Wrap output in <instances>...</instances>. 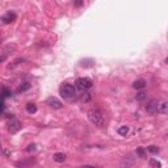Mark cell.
<instances>
[{
	"mask_svg": "<svg viewBox=\"0 0 168 168\" xmlns=\"http://www.w3.org/2000/svg\"><path fill=\"white\" fill-rule=\"evenodd\" d=\"M88 118H89V121L95 126H97V128H103L104 126L105 120H104L101 110H99V109H91V110L88 112Z\"/></svg>",
	"mask_w": 168,
	"mask_h": 168,
	"instance_id": "1",
	"label": "cell"
},
{
	"mask_svg": "<svg viewBox=\"0 0 168 168\" xmlns=\"http://www.w3.org/2000/svg\"><path fill=\"white\" fill-rule=\"evenodd\" d=\"M59 93L63 99L66 100H72L75 97V95H76V92H75V87L72 84H63V86L59 88Z\"/></svg>",
	"mask_w": 168,
	"mask_h": 168,
	"instance_id": "2",
	"label": "cell"
},
{
	"mask_svg": "<svg viewBox=\"0 0 168 168\" xmlns=\"http://www.w3.org/2000/svg\"><path fill=\"white\" fill-rule=\"evenodd\" d=\"M76 87L79 88V89H82V91H87V89H89V88L92 87V80L89 78H79L78 80H76Z\"/></svg>",
	"mask_w": 168,
	"mask_h": 168,
	"instance_id": "3",
	"label": "cell"
},
{
	"mask_svg": "<svg viewBox=\"0 0 168 168\" xmlns=\"http://www.w3.org/2000/svg\"><path fill=\"white\" fill-rule=\"evenodd\" d=\"M158 107H159V100L152 99L147 103L146 110H147V113H150V114H155V113H158Z\"/></svg>",
	"mask_w": 168,
	"mask_h": 168,
	"instance_id": "4",
	"label": "cell"
},
{
	"mask_svg": "<svg viewBox=\"0 0 168 168\" xmlns=\"http://www.w3.org/2000/svg\"><path fill=\"white\" fill-rule=\"evenodd\" d=\"M20 129H21L20 121L16 120V118H11V121L8 122V131H9L11 134H15V133H17Z\"/></svg>",
	"mask_w": 168,
	"mask_h": 168,
	"instance_id": "5",
	"label": "cell"
},
{
	"mask_svg": "<svg viewBox=\"0 0 168 168\" xmlns=\"http://www.w3.org/2000/svg\"><path fill=\"white\" fill-rule=\"evenodd\" d=\"M46 104H47L50 108H53V109H61L63 107L61 100H58L57 97H49L47 100H46Z\"/></svg>",
	"mask_w": 168,
	"mask_h": 168,
	"instance_id": "6",
	"label": "cell"
},
{
	"mask_svg": "<svg viewBox=\"0 0 168 168\" xmlns=\"http://www.w3.org/2000/svg\"><path fill=\"white\" fill-rule=\"evenodd\" d=\"M2 21H3V24H11V23H13V21H16V15L13 13V12H8V13H5L2 17Z\"/></svg>",
	"mask_w": 168,
	"mask_h": 168,
	"instance_id": "7",
	"label": "cell"
},
{
	"mask_svg": "<svg viewBox=\"0 0 168 168\" xmlns=\"http://www.w3.org/2000/svg\"><path fill=\"white\" fill-rule=\"evenodd\" d=\"M158 113H160V114H167L168 113V101H159Z\"/></svg>",
	"mask_w": 168,
	"mask_h": 168,
	"instance_id": "8",
	"label": "cell"
},
{
	"mask_svg": "<svg viewBox=\"0 0 168 168\" xmlns=\"http://www.w3.org/2000/svg\"><path fill=\"white\" fill-rule=\"evenodd\" d=\"M146 80L145 79H138V80H135L133 83V88L134 89H143V88L146 87Z\"/></svg>",
	"mask_w": 168,
	"mask_h": 168,
	"instance_id": "9",
	"label": "cell"
},
{
	"mask_svg": "<svg viewBox=\"0 0 168 168\" xmlns=\"http://www.w3.org/2000/svg\"><path fill=\"white\" fill-rule=\"evenodd\" d=\"M34 163H36L34 159H29V160H23V162L16 163V166H17L19 168H28L29 166H33Z\"/></svg>",
	"mask_w": 168,
	"mask_h": 168,
	"instance_id": "10",
	"label": "cell"
},
{
	"mask_svg": "<svg viewBox=\"0 0 168 168\" xmlns=\"http://www.w3.org/2000/svg\"><path fill=\"white\" fill-rule=\"evenodd\" d=\"M53 159L55 160L57 163H63L66 160V154H63V152H57V154H54V156Z\"/></svg>",
	"mask_w": 168,
	"mask_h": 168,
	"instance_id": "11",
	"label": "cell"
},
{
	"mask_svg": "<svg viewBox=\"0 0 168 168\" xmlns=\"http://www.w3.org/2000/svg\"><path fill=\"white\" fill-rule=\"evenodd\" d=\"M26 112H28V113H30V114L36 113V112H37V107H36V104H33V103H28V104H26Z\"/></svg>",
	"mask_w": 168,
	"mask_h": 168,
	"instance_id": "12",
	"label": "cell"
},
{
	"mask_svg": "<svg viewBox=\"0 0 168 168\" xmlns=\"http://www.w3.org/2000/svg\"><path fill=\"white\" fill-rule=\"evenodd\" d=\"M149 164L151 168H162V163L158 162L156 159H150L149 160Z\"/></svg>",
	"mask_w": 168,
	"mask_h": 168,
	"instance_id": "13",
	"label": "cell"
},
{
	"mask_svg": "<svg viewBox=\"0 0 168 168\" xmlns=\"http://www.w3.org/2000/svg\"><path fill=\"white\" fill-rule=\"evenodd\" d=\"M135 99L138 100V101H145V100L147 99V93L146 92H138V93L135 95Z\"/></svg>",
	"mask_w": 168,
	"mask_h": 168,
	"instance_id": "14",
	"label": "cell"
},
{
	"mask_svg": "<svg viewBox=\"0 0 168 168\" xmlns=\"http://www.w3.org/2000/svg\"><path fill=\"white\" fill-rule=\"evenodd\" d=\"M80 100L83 103H88L91 100V93H88V92H83L80 95Z\"/></svg>",
	"mask_w": 168,
	"mask_h": 168,
	"instance_id": "15",
	"label": "cell"
},
{
	"mask_svg": "<svg viewBox=\"0 0 168 168\" xmlns=\"http://www.w3.org/2000/svg\"><path fill=\"white\" fill-rule=\"evenodd\" d=\"M117 133H118L120 135H126V134L129 133V128L128 126H120L118 130H117Z\"/></svg>",
	"mask_w": 168,
	"mask_h": 168,
	"instance_id": "16",
	"label": "cell"
},
{
	"mask_svg": "<svg viewBox=\"0 0 168 168\" xmlns=\"http://www.w3.org/2000/svg\"><path fill=\"white\" fill-rule=\"evenodd\" d=\"M29 88H30V84H29L28 82H25V83H23V84H21V86L17 88V91H19V92H24V91H28Z\"/></svg>",
	"mask_w": 168,
	"mask_h": 168,
	"instance_id": "17",
	"label": "cell"
},
{
	"mask_svg": "<svg viewBox=\"0 0 168 168\" xmlns=\"http://www.w3.org/2000/svg\"><path fill=\"white\" fill-rule=\"evenodd\" d=\"M137 155L139 156L141 159H146V152H145V149H142V147H139V149H137Z\"/></svg>",
	"mask_w": 168,
	"mask_h": 168,
	"instance_id": "18",
	"label": "cell"
},
{
	"mask_svg": "<svg viewBox=\"0 0 168 168\" xmlns=\"http://www.w3.org/2000/svg\"><path fill=\"white\" fill-rule=\"evenodd\" d=\"M11 96H12V92L8 91L7 87H3V100L5 97H11Z\"/></svg>",
	"mask_w": 168,
	"mask_h": 168,
	"instance_id": "19",
	"label": "cell"
},
{
	"mask_svg": "<svg viewBox=\"0 0 168 168\" xmlns=\"http://www.w3.org/2000/svg\"><path fill=\"white\" fill-rule=\"evenodd\" d=\"M147 151H150V152H152V154H158L159 152V147H156V146H149V147H147Z\"/></svg>",
	"mask_w": 168,
	"mask_h": 168,
	"instance_id": "20",
	"label": "cell"
},
{
	"mask_svg": "<svg viewBox=\"0 0 168 168\" xmlns=\"http://www.w3.org/2000/svg\"><path fill=\"white\" fill-rule=\"evenodd\" d=\"M26 151H28V152H33V151H36V145H34V143L29 145V146L26 147Z\"/></svg>",
	"mask_w": 168,
	"mask_h": 168,
	"instance_id": "21",
	"label": "cell"
},
{
	"mask_svg": "<svg viewBox=\"0 0 168 168\" xmlns=\"http://www.w3.org/2000/svg\"><path fill=\"white\" fill-rule=\"evenodd\" d=\"M74 4H75V7H82L84 5V2H75Z\"/></svg>",
	"mask_w": 168,
	"mask_h": 168,
	"instance_id": "22",
	"label": "cell"
},
{
	"mask_svg": "<svg viewBox=\"0 0 168 168\" xmlns=\"http://www.w3.org/2000/svg\"><path fill=\"white\" fill-rule=\"evenodd\" d=\"M80 168H97V167H95V166H82Z\"/></svg>",
	"mask_w": 168,
	"mask_h": 168,
	"instance_id": "23",
	"label": "cell"
},
{
	"mask_svg": "<svg viewBox=\"0 0 168 168\" xmlns=\"http://www.w3.org/2000/svg\"><path fill=\"white\" fill-rule=\"evenodd\" d=\"M166 63H168V57H167V58H166Z\"/></svg>",
	"mask_w": 168,
	"mask_h": 168,
	"instance_id": "24",
	"label": "cell"
}]
</instances>
